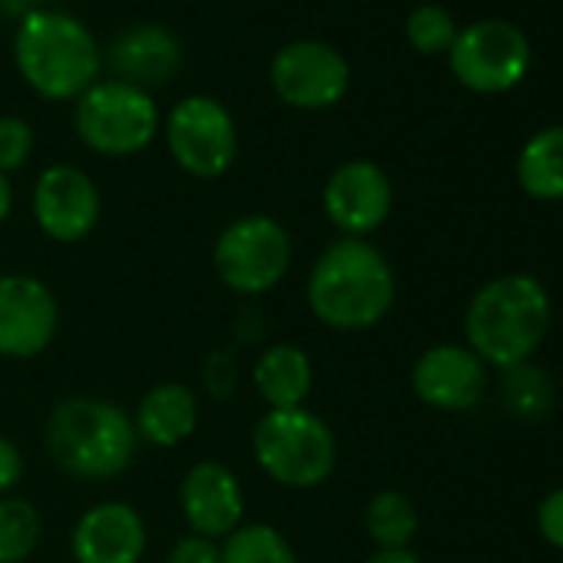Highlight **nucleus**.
I'll use <instances>...</instances> for the list:
<instances>
[{"mask_svg": "<svg viewBox=\"0 0 563 563\" xmlns=\"http://www.w3.org/2000/svg\"><path fill=\"white\" fill-rule=\"evenodd\" d=\"M306 299L322 325L335 332H365L395 306V272L378 245L342 235L316 258Z\"/></svg>", "mask_w": 563, "mask_h": 563, "instance_id": "f257e3e1", "label": "nucleus"}, {"mask_svg": "<svg viewBox=\"0 0 563 563\" xmlns=\"http://www.w3.org/2000/svg\"><path fill=\"white\" fill-rule=\"evenodd\" d=\"M47 454L60 471L80 481H110L123 474L136 457V428L133 418L93 395L64 398L44 424Z\"/></svg>", "mask_w": 563, "mask_h": 563, "instance_id": "f03ea898", "label": "nucleus"}, {"mask_svg": "<svg viewBox=\"0 0 563 563\" xmlns=\"http://www.w3.org/2000/svg\"><path fill=\"white\" fill-rule=\"evenodd\" d=\"M550 299L533 275L494 278L471 299L464 316L467 345L497 368L523 365L547 339Z\"/></svg>", "mask_w": 563, "mask_h": 563, "instance_id": "7ed1b4c3", "label": "nucleus"}, {"mask_svg": "<svg viewBox=\"0 0 563 563\" xmlns=\"http://www.w3.org/2000/svg\"><path fill=\"white\" fill-rule=\"evenodd\" d=\"M21 77L44 100H80L100 74V47L93 34L64 11H34L14 37Z\"/></svg>", "mask_w": 563, "mask_h": 563, "instance_id": "20e7f679", "label": "nucleus"}, {"mask_svg": "<svg viewBox=\"0 0 563 563\" xmlns=\"http://www.w3.org/2000/svg\"><path fill=\"white\" fill-rule=\"evenodd\" d=\"M258 467L282 487L312 490L335 471L339 444L332 428L309 408L265 411L252 431Z\"/></svg>", "mask_w": 563, "mask_h": 563, "instance_id": "39448f33", "label": "nucleus"}, {"mask_svg": "<svg viewBox=\"0 0 563 563\" xmlns=\"http://www.w3.org/2000/svg\"><path fill=\"white\" fill-rule=\"evenodd\" d=\"M212 265L235 296H265L292 268V239L272 216H239L219 232Z\"/></svg>", "mask_w": 563, "mask_h": 563, "instance_id": "423d86ee", "label": "nucleus"}, {"mask_svg": "<svg viewBox=\"0 0 563 563\" xmlns=\"http://www.w3.org/2000/svg\"><path fill=\"white\" fill-rule=\"evenodd\" d=\"M77 136L103 156H133L143 153L159 133L156 100L123 80L93 84L77 100Z\"/></svg>", "mask_w": 563, "mask_h": 563, "instance_id": "0eeeda50", "label": "nucleus"}, {"mask_svg": "<svg viewBox=\"0 0 563 563\" xmlns=\"http://www.w3.org/2000/svg\"><path fill=\"white\" fill-rule=\"evenodd\" d=\"M166 146L183 173L196 179H219L239 156V130L219 100L186 97L166 117Z\"/></svg>", "mask_w": 563, "mask_h": 563, "instance_id": "6e6552de", "label": "nucleus"}, {"mask_svg": "<svg viewBox=\"0 0 563 563\" xmlns=\"http://www.w3.org/2000/svg\"><path fill=\"white\" fill-rule=\"evenodd\" d=\"M448 57L461 87L494 97L514 90L527 77L530 44L520 27L507 21H477L467 31H457Z\"/></svg>", "mask_w": 563, "mask_h": 563, "instance_id": "1a4fd4ad", "label": "nucleus"}, {"mask_svg": "<svg viewBox=\"0 0 563 563\" xmlns=\"http://www.w3.org/2000/svg\"><path fill=\"white\" fill-rule=\"evenodd\" d=\"M268 80L282 103L296 110H329L349 93L352 70L332 44L296 41L272 57Z\"/></svg>", "mask_w": 563, "mask_h": 563, "instance_id": "9d476101", "label": "nucleus"}, {"mask_svg": "<svg viewBox=\"0 0 563 563\" xmlns=\"http://www.w3.org/2000/svg\"><path fill=\"white\" fill-rule=\"evenodd\" d=\"M60 329V306L47 282L21 272L0 275V355L37 358Z\"/></svg>", "mask_w": 563, "mask_h": 563, "instance_id": "9b49d317", "label": "nucleus"}, {"mask_svg": "<svg viewBox=\"0 0 563 563\" xmlns=\"http://www.w3.org/2000/svg\"><path fill=\"white\" fill-rule=\"evenodd\" d=\"M103 202L97 183L70 163H57L41 173L34 186V219L54 242H84L100 222Z\"/></svg>", "mask_w": 563, "mask_h": 563, "instance_id": "f8f14e48", "label": "nucleus"}, {"mask_svg": "<svg viewBox=\"0 0 563 563\" xmlns=\"http://www.w3.org/2000/svg\"><path fill=\"white\" fill-rule=\"evenodd\" d=\"M391 202H395L391 179L372 159L342 163L322 189L325 216L342 235L352 239H365L375 229H382L391 212Z\"/></svg>", "mask_w": 563, "mask_h": 563, "instance_id": "ddd939ff", "label": "nucleus"}, {"mask_svg": "<svg viewBox=\"0 0 563 563\" xmlns=\"http://www.w3.org/2000/svg\"><path fill=\"white\" fill-rule=\"evenodd\" d=\"M146 520L126 500H100L80 514L70 533L77 563H140L146 553Z\"/></svg>", "mask_w": 563, "mask_h": 563, "instance_id": "4468645a", "label": "nucleus"}, {"mask_svg": "<svg viewBox=\"0 0 563 563\" xmlns=\"http://www.w3.org/2000/svg\"><path fill=\"white\" fill-rule=\"evenodd\" d=\"M179 510L192 533L209 540L229 537L245 514V494L239 477L219 461H199L179 484Z\"/></svg>", "mask_w": 563, "mask_h": 563, "instance_id": "2eb2a0df", "label": "nucleus"}, {"mask_svg": "<svg viewBox=\"0 0 563 563\" xmlns=\"http://www.w3.org/2000/svg\"><path fill=\"white\" fill-rule=\"evenodd\" d=\"M411 385L428 408L467 411L487 391V368L464 345H434L415 362Z\"/></svg>", "mask_w": 563, "mask_h": 563, "instance_id": "dca6fc26", "label": "nucleus"}, {"mask_svg": "<svg viewBox=\"0 0 563 563\" xmlns=\"http://www.w3.org/2000/svg\"><path fill=\"white\" fill-rule=\"evenodd\" d=\"M110 67H113V80L133 84L140 90L146 87H159L169 84L183 64V47L179 41L156 24H140L123 31L113 44H110Z\"/></svg>", "mask_w": 563, "mask_h": 563, "instance_id": "f3484780", "label": "nucleus"}, {"mask_svg": "<svg viewBox=\"0 0 563 563\" xmlns=\"http://www.w3.org/2000/svg\"><path fill=\"white\" fill-rule=\"evenodd\" d=\"M252 385L258 398L268 405V411H292L306 408L312 385H316V368L306 349L292 342H275L268 345L252 368Z\"/></svg>", "mask_w": 563, "mask_h": 563, "instance_id": "a211bd4d", "label": "nucleus"}, {"mask_svg": "<svg viewBox=\"0 0 563 563\" xmlns=\"http://www.w3.org/2000/svg\"><path fill=\"white\" fill-rule=\"evenodd\" d=\"M199 424V401L189 385L183 382H163L143 395L136 405V438L153 448H179L196 434Z\"/></svg>", "mask_w": 563, "mask_h": 563, "instance_id": "6ab92c4d", "label": "nucleus"}, {"mask_svg": "<svg viewBox=\"0 0 563 563\" xmlns=\"http://www.w3.org/2000/svg\"><path fill=\"white\" fill-rule=\"evenodd\" d=\"M517 183L530 199H563V126H547L527 140L517 159Z\"/></svg>", "mask_w": 563, "mask_h": 563, "instance_id": "aec40b11", "label": "nucleus"}, {"mask_svg": "<svg viewBox=\"0 0 563 563\" xmlns=\"http://www.w3.org/2000/svg\"><path fill=\"white\" fill-rule=\"evenodd\" d=\"M365 527L378 550H405L418 533V510L411 497H405L401 490H378L368 500Z\"/></svg>", "mask_w": 563, "mask_h": 563, "instance_id": "412c9836", "label": "nucleus"}, {"mask_svg": "<svg viewBox=\"0 0 563 563\" xmlns=\"http://www.w3.org/2000/svg\"><path fill=\"white\" fill-rule=\"evenodd\" d=\"M222 563H299L296 547L272 523H239L219 540Z\"/></svg>", "mask_w": 563, "mask_h": 563, "instance_id": "4be33fe9", "label": "nucleus"}, {"mask_svg": "<svg viewBox=\"0 0 563 563\" xmlns=\"http://www.w3.org/2000/svg\"><path fill=\"white\" fill-rule=\"evenodd\" d=\"M44 533L41 510L24 497H0V563H24Z\"/></svg>", "mask_w": 563, "mask_h": 563, "instance_id": "5701e85b", "label": "nucleus"}, {"mask_svg": "<svg viewBox=\"0 0 563 563\" xmlns=\"http://www.w3.org/2000/svg\"><path fill=\"white\" fill-rule=\"evenodd\" d=\"M405 34L418 54H448L457 37V24H454L451 11H444L438 4H421L408 14Z\"/></svg>", "mask_w": 563, "mask_h": 563, "instance_id": "b1692460", "label": "nucleus"}, {"mask_svg": "<svg viewBox=\"0 0 563 563\" xmlns=\"http://www.w3.org/2000/svg\"><path fill=\"white\" fill-rule=\"evenodd\" d=\"M34 130L21 117H0V173H14L31 159Z\"/></svg>", "mask_w": 563, "mask_h": 563, "instance_id": "393cba45", "label": "nucleus"}, {"mask_svg": "<svg viewBox=\"0 0 563 563\" xmlns=\"http://www.w3.org/2000/svg\"><path fill=\"white\" fill-rule=\"evenodd\" d=\"M166 563H222L219 540H209L202 533H186L173 543Z\"/></svg>", "mask_w": 563, "mask_h": 563, "instance_id": "a878e982", "label": "nucleus"}, {"mask_svg": "<svg viewBox=\"0 0 563 563\" xmlns=\"http://www.w3.org/2000/svg\"><path fill=\"white\" fill-rule=\"evenodd\" d=\"M537 527L543 533L547 543H553L556 550H563V487L550 490L540 507H537Z\"/></svg>", "mask_w": 563, "mask_h": 563, "instance_id": "bb28decb", "label": "nucleus"}, {"mask_svg": "<svg viewBox=\"0 0 563 563\" xmlns=\"http://www.w3.org/2000/svg\"><path fill=\"white\" fill-rule=\"evenodd\" d=\"M24 477V454L14 441L0 438V497H11V490Z\"/></svg>", "mask_w": 563, "mask_h": 563, "instance_id": "cd10ccee", "label": "nucleus"}, {"mask_svg": "<svg viewBox=\"0 0 563 563\" xmlns=\"http://www.w3.org/2000/svg\"><path fill=\"white\" fill-rule=\"evenodd\" d=\"M41 0H0V14H8V18H27V14H34V11H41L37 8Z\"/></svg>", "mask_w": 563, "mask_h": 563, "instance_id": "c85d7f7f", "label": "nucleus"}, {"mask_svg": "<svg viewBox=\"0 0 563 563\" xmlns=\"http://www.w3.org/2000/svg\"><path fill=\"white\" fill-rule=\"evenodd\" d=\"M365 563H421V560H418V553H411V550L405 547V550H378V553H372Z\"/></svg>", "mask_w": 563, "mask_h": 563, "instance_id": "c756f323", "label": "nucleus"}, {"mask_svg": "<svg viewBox=\"0 0 563 563\" xmlns=\"http://www.w3.org/2000/svg\"><path fill=\"white\" fill-rule=\"evenodd\" d=\"M11 209H14V189H11V179L0 173V225L8 222Z\"/></svg>", "mask_w": 563, "mask_h": 563, "instance_id": "7c9ffc66", "label": "nucleus"}]
</instances>
